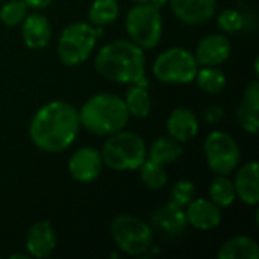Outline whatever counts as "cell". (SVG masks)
Wrapping results in <instances>:
<instances>
[{
	"mask_svg": "<svg viewBox=\"0 0 259 259\" xmlns=\"http://www.w3.org/2000/svg\"><path fill=\"white\" fill-rule=\"evenodd\" d=\"M219 259H258V243L246 235H238L228 240L217 252Z\"/></svg>",
	"mask_w": 259,
	"mask_h": 259,
	"instance_id": "obj_19",
	"label": "cell"
},
{
	"mask_svg": "<svg viewBox=\"0 0 259 259\" xmlns=\"http://www.w3.org/2000/svg\"><path fill=\"white\" fill-rule=\"evenodd\" d=\"M199 88L206 94H219L226 87V74L217 67H202L194 77Z\"/></svg>",
	"mask_w": 259,
	"mask_h": 259,
	"instance_id": "obj_24",
	"label": "cell"
},
{
	"mask_svg": "<svg viewBox=\"0 0 259 259\" xmlns=\"http://www.w3.org/2000/svg\"><path fill=\"white\" fill-rule=\"evenodd\" d=\"M99 74L117 83L149 85L146 77V55L131 39H115L105 44L94 58Z\"/></svg>",
	"mask_w": 259,
	"mask_h": 259,
	"instance_id": "obj_2",
	"label": "cell"
},
{
	"mask_svg": "<svg viewBox=\"0 0 259 259\" xmlns=\"http://www.w3.org/2000/svg\"><path fill=\"white\" fill-rule=\"evenodd\" d=\"M21 38L26 47L32 50L44 49L52 38V24L42 14H27L21 21Z\"/></svg>",
	"mask_w": 259,
	"mask_h": 259,
	"instance_id": "obj_16",
	"label": "cell"
},
{
	"mask_svg": "<svg viewBox=\"0 0 259 259\" xmlns=\"http://www.w3.org/2000/svg\"><path fill=\"white\" fill-rule=\"evenodd\" d=\"M205 159L209 170L215 175H232L241 159L240 146L228 132L212 131L208 134L205 144Z\"/></svg>",
	"mask_w": 259,
	"mask_h": 259,
	"instance_id": "obj_9",
	"label": "cell"
},
{
	"mask_svg": "<svg viewBox=\"0 0 259 259\" xmlns=\"http://www.w3.org/2000/svg\"><path fill=\"white\" fill-rule=\"evenodd\" d=\"M103 168L100 150L94 147H80L68 159V171L77 182L88 184L96 181Z\"/></svg>",
	"mask_w": 259,
	"mask_h": 259,
	"instance_id": "obj_11",
	"label": "cell"
},
{
	"mask_svg": "<svg viewBox=\"0 0 259 259\" xmlns=\"http://www.w3.org/2000/svg\"><path fill=\"white\" fill-rule=\"evenodd\" d=\"M241 103H243L244 106L250 108L252 111L259 112V83L256 79L252 80V82L246 87V90H244V93H243V100H241Z\"/></svg>",
	"mask_w": 259,
	"mask_h": 259,
	"instance_id": "obj_30",
	"label": "cell"
},
{
	"mask_svg": "<svg viewBox=\"0 0 259 259\" xmlns=\"http://www.w3.org/2000/svg\"><path fill=\"white\" fill-rule=\"evenodd\" d=\"M150 3H152L153 6H156L158 9H161L162 6H165V5L168 3V0H150Z\"/></svg>",
	"mask_w": 259,
	"mask_h": 259,
	"instance_id": "obj_33",
	"label": "cell"
},
{
	"mask_svg": "<svg viewBox=\"0 0 259 259\" xmlns=\"http://www.w3.org/2000/svg\"><path fill=\"white\" fill-rule=\"evenodd\" d=\"M208 191H209V197H211L209 200L214 202L220 208L231 206L235 202V199H237L234 182L228 176H225V175H217L211 181Z\"/></svg>",
	"mask_w": 259,
	"mask_h": 259,
	"instance_id": "obj_23",
	"label": "cell"
},
{
	"mask_svg": "<svg viewBox=\"0 0 259 259\" xmlns=\"http://www.w3.org/2000/svg\"><path fill=\"white\" fill-rule=\"evenodd\" d=\"M187 217L185 209L178 206L173 202L165 203L155 209L150 215V228L155 234L162 238L173 240L184 235L187 229Z\"/></svg>",
	"mask_w": 259,
	"mask_h": 259,
	"instance_id": "obj_10",
	"label": "cell"
},
{
	"mask_svg": "<svg viewBox=\"0 0 259 259\" xmlns=\"http://www.w3.org/2000/svg\"><path fill=\"white\" fill-rule=\"evenodd\" d=\"M79 131V111L64 100H52L42 105L29 124V137L33 146L46 153L67 150L77 138Z\"/></svg>",
	"mask_w": 259,
	"mask_h": 259,
	"instance_id": "obj_1",
	"label": "cell"
},
{
	"mask_svg": "<svg viewBox=\"0 0 259 259\" xmlns=\"http://www.w3.org/2000/svg\"><path fill=\"white\" fill-rule=\"evenodd\" d=\"M217 24L223 33H237L244 29V14L237 9H225L219 14Z\"/></svg>",
	"mask_w": 259,
	"mask_h": 259,
	"instance_id": "obj_28",
	"label": "cell"
},
{
	"mask_svg": "<svg viewBox=\"0 0 259 259\" xmlns=\"http://www.w3.org/2000/svg\"><path fill=\"white\" fill-rule=\"evenodd\" d=\"M27 9L29 6L23 0H9L0 8V21L9 27L21 24L27 15Z\"/></svg>",
	"mask_w": 259,
	"mask_h": 259,
	"instance_id": "obj_26",
	"label": "cell"
},
{
	"mask_svg": "<svg viewBox=\"0 0 259 259\" xmlns=\"http://www.w3.org/2000/svg\"><path fill=\"white\" fill-rule=\"evenodd\" d=\"M140 170V178L141 182L153 191L162 190L167 185V171L164 168V165H159L153 161H150L149 158H146V161L138 167Z\"/></svg>",
	"mask_w": 259,
	"mask_h": 259,
	"instance_id": "obj_25",
	"label": "cell"
},
{
	"mask_svg": "<svg viewBox=\"0 0 259 259\" xmlns=\"http://www.w3.org/2000/svg\"><path fill=\"white\" fill-rule=\"evenodd\" d=\"M184 153L182 143L173 140L171 137L156 138L147 149V158L159 165H168L176 162Z\"/></svg>",
	"mask_w": 259,
	"mask_h": 259,
	"instance_id": "obj_20",
	"label": "cell"
},
{
	"mask_svg": "<svg viewBox=\"0 0 259 259\" xmlns=\"http://www.w3.org/2000/svg\"><path fill=\"white\" fill-rule=\"evenodd\" d=\"M126 32L129 39L143 50L156 47L162 36L161 11L150 2L137 3L126 15Z\"/></svg>",
	"mask_w": 259,
	"mask_h": 259,
	"instance_id": "obj_6",
	"label": "cell"
},
{
	"mask_svg": "<svg viewBox=\"0 0 259 259\" xmlns=\"http://www.w3.org/2000/svg\"><path fill=\"white\" fill-rule=\"evenodd\" d=\"M196 197V187L188 179H181L175 182L170 190V202L176 203L181 208H185Z\"/></svg>",
	"mask_w": 259,
	"mask_h": 259,
	"instance_id": "obj_27",
	"label": "cell"
},
{
	"mask_svg": "<svg viewBox=\"0 0 259 259\" xmlns=\"http://www.w3.org/2000/svg\"><path fill=\"white\" fill-rule=\"evenodd\" d=\"M100 155L103 165L115 171H132L146 161L147 146L138 134L121 129L108 137Z\"/></svg>",
	"mask_w": 259,
	"mask_h": 259,
	"instance_id": "obj_4",
	"label": "cell"
},
{
	"mask_svg": "<svg viewBox=\"0 0 259 259\" xmlns=\"http://www.w3.org/2000/svg\"><path fill=\"white\" fill-rule=\"evenodd\" d=\"M132 2H135V3H147L150 0H132Z\"/></svg>",
	"mask_w": 259,
	"mask_h": 259,
	"instance_id": "obj_35",
	"label": "cell"
},
{
	"mask_svg": "<svg viewBox=\"0 0 259 259\" xmlns=\"http://www.w3.org/2000/svg\"><path fill=\"white\" fill-rule=\"evenodd\" d=\"M124 105L131 117L147 118L152 111V100L147 91V87L132 83L124 94Z\"/></svg>",
	"mask_w": 259,
	"mask_h": 259,
	"instance_id": "obj_21",
	"label": "cell"
},
{
	"mask_svg": "<svg viewBox=\"0 0 259 259\" xmlns=\"http://www.w3.org/2000/svg\"><path fill=\"white\" fill-rule=\"evenodd\" d=\"M109 232L115 246L131 256H141L152 247L153 231L150 225L135 215L115 217L109 225Z\"/></svg>",
	"mask_w": 259,
	"mask_h": 259,
	"instance_id": "obj_8",
	"label": "cell"
},
{
	"mask_svg": "<svg viewBox=\"0 0 259 259\" xmlns=\"http://www.w3.org/2000/svg\"><path fill=\"white\" fill-rule=\"evenodd\" d=\"M199 62L194 53L182 47L167 49L158 55L152 65L153 76L159 82L170 85H185L194 82Z\"/></svg>",
	"mask_w": 259,
	"mask_h": 259,
	"instance_id": "obj_7",
	"label": "cell"
},
{
	"mask_svg": "<svg viewBox=\"0 0 259 259\" xmlns=\"http://www.w3.org/2000/svg\"><path fill=\"white\" fill-rule=\"evenodd\" d=\"M120 6L117 0H94L88 9V23L96 27H103L118 18Z\"/></svg>",
	"mask_w": 259,
	"mask_h": 259,
	"instance_id": "obj_22",
	"label": "cell"
},
{
	"mask_svg": "<svg viewBox=\"0 0 259 259\" xmlns=\"http://www.w3.org/2000/svg\"><path fill=\"white\" fill-rule=\"evenodd\" d=\"M129 118L124 100L109 93L94 94L79 109L80 126L99 137H109L124 129Z\"/></svg>",
	"mask_w": 259,
	"mask_h": 259,
	"instance_id": "obj_3",
	"label": "cell"
},
{
	"mask_svg": "<svg viewBox=\"0 0 259 259\" xmlns=\"http://www.w3.org/2000/svg\"><path fill=\"white\" fill-rule=\"evenodd\" d=\"M168 137L179 143H187L199 134V118L187 108H176L167 118Z\"/></svg>",
	"mask_w": 259,
	"mask_h": 259,
	"instance_id": "obj_18",
	"label": "cell"
},
{
	"mask_svg": "<svg viewBox=\"0 0 259 259\" xmlns=\"http://www.w3.org/2000/svg\"><path fill=\"white\" fill-rule=\"evenodd\" d=\"M56 247V232L47 220L33 223L26 234V250L32 258H47Z\"/></svg>",
	"mask_w": 259,
	"mask_h": 259,
	"instance_id": "obj_15",
	"label": "cell"
},
{
	"mask_svg": "<svg viewBox=\"0 0 259 259\" xmlns=\"http://www.w3.org/2000/svg\"><path fill=\"white\" fill-rule=\"evenodd\" d=\"M17 258L29 259L30 258V255H29V253H12V255H11V259H17Z\"/></svg>",
	"mask_w": 259,
	"mask_h": 259,
	"instance_id": "obj_34",
	"label": "cell"
},
{
	"mask_svg": "<svg viewBox=\"0 0 259 259\" xmlns=\"http://www.w3.org/2000/svg\"><path fill=\"white\" fill-rule=\"evenodd\" d=\"M103 35L102 27L85 21L68 24L58 39V56L67 67H76L85 62L93 53L97 38Z\"/></svg>",
	"mask_w": 259,
	"mask_h": 259,
	"instance_id": "obj_5",
	"label": "cell"
},
{
	"mask_svg": "<svg viewBox=\"0 0 259 259\" xmlns=\"http://www.w3.org/2000/svg\"><path fill=\"white\" fill-rule=\"evenodd\" d=\"M237 120L240 123V126L247 132L255 135L259 129V115L256 111H252L250 108L244 106L243 103H240L237 106Z\"/></svg>",
	"mask_w": 259,
	"mask_h": 259,
	"instance_id": "obj_29",
	"label": "cell"
},
{
	"mask_svg": "<svg viewBox=\"0 0 259 259\" xmlns=\"http://www.w3.org/2000/svg\"><path fill=\"white\" fill-rule=\"evenodd\" d=\"M29 8H32V9H44V8H47L53 0H23Z\"/></svg>",
	"mask_w": 259,
	"mask_h": 259,
	"instance_id": "obj_32",
	"label": "cell"
},
{
	"mask_svg": "<svg viewBox=\"0 0 259 259\" xmlns=\"http://www.w3.org/2000/svg\"><path fill=\"white\" fill-rule=\"evenodd\" d=\"M237 199L243 203L256 206L259 203V168L256 161L246 162L238 168L234 181Z\"/></svg>",
	"mask_w": 259,
	"mask_h": 259,
	"instance_id": "obj_17",
	"label": "cell"
},
{
	"mask_svg": "<svg viewBox=\"0 0 259 259\" xmlns=\"http://www.w3.org/2000/svg\"><path fill=\"white\" fill-rule=\"evenodd\" d=\"M232 44L225 33H209L196 47V59L202 67H219L231 56Z\"/></svg>",
	"mask_w": 259,
	"mask_h": 259,
	"instance_id": "obj_12",
	"label": "cell"
},
{
	"mask_svg": "<svg viewBox=\"0 0 259 259\" xmlns=\"http://www.w3.org/2000/svg\"><path fill=\"white\" fill-rule=\"evenodd\" d=\"M225 118V109L220 105H209L203 111V120L208 124H217Z\"/></svg>",
	"mask_w": 259,
	"mask_h": 259,
	"instance_id": "obj_31",
	"label": "cell"
},
{
	"mask_svg": "<svg viewBox=\"0 0 259 259\" xmlns=\"http://www.w3.org/2000/svg\"><path fill=\"white\" fill-rule=\"evenodd\" d=\"M175 15L188 26H199L215 14L217 0H168Z\"/></svg>",
	"mask_w": 259,
	"mask_h": 259,
	"instance_id": "obj_14",
	"label": "cell"
},
{
	"mask_svg": "<svg viewBox=\"0 0 259 259\" xmlns=\"http://www.w3.org/2000/svg\"><path fill=\"white\" fill-rule=\"evenodd\" d=\"M187 223L200 231H211L215 229L222 223V208L217 206L209 199H193L185 208Z\"/></svg>",
	"mask_w": 259,
	"mask_h": 259,
	"instance_id": "obj_13",
	"label": "cell"
}]
</instances>
